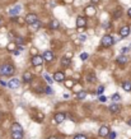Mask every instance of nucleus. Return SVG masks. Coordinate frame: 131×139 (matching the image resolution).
<instances>
[{
  "label": "nucleus",
  "mask_w": 131,
  "mask_h": 139,
  "mask_svg": "<svg viewBox=\"0 0 131 139\" xmlns=\"http://www.w3.org/2000/svg\"><path fill=\"white\" fill-rule=\"evenodd\" d=\"M121 52H122V54L129 52V47H122V49H121Z\"/></svg>",
  "instance_id": "35"
},
{
  "label": "nucleus",
  "mask_w": 131,
  "mask_h": 139,
  "mask_svg": "<svg viewBox=\"0 0 131 139\" xmlns=\"http://www.w3.org/2000/svg\"><path fill=\"white\" fill-rule=\"evenodd\" d=\"M127 124H129V125H130V126H131V119H130V120H129V121H127Z\"/></svg>",
  "instance_id": "42"
},
{
  "label": "nucleus",
  "mask_w": 131,
  "mask_h": 139,
  "mask_svg": "<svg viewBox=\"0 0 131 139\" xmlns=\"http://www.w3.org/2000/svg\"><path fill=\"white\" fill-rule=\"evenodd\" d=\"M116 42H117V40L113 38L111 35H106V36H103V38H102V45L104 47H110V46H112Z\"/></svg>",
  "instance_id": "2"
},
{
  "label": "nucleus",
  "mask_w": 131,
  "mask_h": 139,
  "mask_svg": "<svg viewBox=\"0 0 131 139\" xmlns=\"http://www.w3.org/2000/svg\"><path fill=\"white\" fill-rule=\"evenodd\" d=\"M121 14H122V10L121 9H117V10H116V13H113V18H115V19H117V18L121 17Z\"/></svg>",
  "instance_id": "23"
},
{
  "label": "nucleus",
  "mask_w": 131,
  "mask_h": 139,
  "mask_svg": "<svg viewBox=\"0 0 131 139\" xmlns=\"http://www.w3.org/2000/svg\"><path fill=\"white\" fill-rule=\"evenodd\" d=\"M0 26H1V21H0Z\"/></svg>",
  "instance_id": "44"
},
{
  "label": "nucleus",
  "mask_w": 131,
  "mask_h": 139,
  "mask_svg": "<svg viewBox=\"0 0 131 139\" xmlns=\"http://www.w3.org/2000/svg\"><path fill=\"white\" fill-rule=\"evenodd\" d=\"M8 49H9V51H13L14 49H15V46H14L13 43H9V45H8Z\"/></svg>",
  "instance_id": "34"
},
{
  "label": "nucleus",
  "mask_w": 131,
  "mask_h": 139,
  "mask_svg": "<svg viewBox=\"0 0 131 139\" xmlns=\"http://www.w3.org/2000/svg\"><path fill=\"white\" fill-rule=\"evenodd\" d=\"M48 139H59V138H57V137H50Z\"/></svg>",
  "instance_id": "41"
},
{
  "label": "nucleus",
  "mask_w": 131,
  "mask_h": 139,
  "mask_svg": "<svg viewBox=\"0 0 131 139\" xmlns=\"http://www.w3.org/2000/svg\"><path fill=\"white\" fill-rule=\"evenodd\" d=\"M85 24H87V19L84 17H79L76 19V27L79 28V31H81V28L85 27Z\"/></svg>",
  "instance_id": "9"
},
{
  "label": "nucleus",
  "mask_w": 131,
  "mask_h": 139,
  "mask_svg": "<svg viewBox=\"0 0 131 139\" xmlns=\"http://www.w3.org/2000/svg\"><path fill=\"white\" fill-rule=\"evenodd\" d=\"M61 65H62V67H65V68H68L69 65H70V59H68V57H62Z\"/></svg>",
  "instance_id": "20"
},
{
  "label": "nucleus",
  "mask_w": 131,
  "mask_h": 139,
  "mask_svg": "<svg viewBox=\"0 0 131 139\" xmlns=\"http://www.w3.org/2000/svg\"><path fill=\"white\" fill-rule=\"evenodd\" d=\"M45 92H46L47 94H52V93H54V92H52V89L50 88V87H47V88L45 89Z\"/></svg>",
  "instance_id": "32"
},
{
  "label": "nucleus",
  "mask_w": 131,
  "mask_h": 139,
  "mask_svg": "<svg viewBox=\"0 0 131 139\" xmlns=\"http://www.w3.org/2000/svg\"><path fill=\"white\" fill-rule=\"evenodd\" d=\"M85 97H87V92H85V91H80V92L78 93V100H84Z\"/></svg>",
  "instance_id": "22"
},
{
  "label": "nucleus",
  "mask_w": 131,
  "mask_h": 139,
  "mask_svg": "<svg viewBox=\"0 0 131 139\" xmlns=\"http://www.w3.org/2000/svg\"><path fill=\"white\" fill-rule=\"evenodd\" d=\"M12 138L13 139H23V133H15V131H12Z\"/></svg>",
  "instance_id": "19"
},
{
  "label": "nucleus",
  "mask_w": 131,
  "mask_h": 139,
  "mask_svg": "<svg viewBox=\"0 0 131 139\" xmlns=\"http://www.w3.org/2000/svg\"><path fill=\"white\" fill-rule=\"evenodd\" d=\"M80 41H85V40H87V36H85V35H80Z\"/></svg>",
  "instance_id": "36"
},
{
  "label": "nucleus",
  "mask_w": 131,
  "mask_h": 139,
  "mask_svg": "<svg viewBox=\"0 0 131 139\" xmlns=\"http://www.w3.org/2000/svg\"><path fill=\"white\" fill-rule=\"evenodd\" d=\"M87 78H88V82H96V77L92 75V74H89Z\"/></svg>",
  "instance_id": "28"
},
{
  "label": "nucleus",
  "mask_w": 131,
  "mask_h": 139,
  "mask_svg": "<svg viewBox=\"0 0 131 139\" xmlns=\"http://www.w3.org/2000/svg\"><path fill=\"white\" fill-rule=\"evenodd\" d=\"M12 131H15V133H23V128L20 126V124L14 123L12 125Z\"/></svg>",
  "instance_id": "12"
},
{
  "label": "nucleus",
  "mask_w": 131,
  "mask_h": 139,
  "mask_svg": "<svg viewBox=\"0 0 131 139\" xmlns=\"http://www.w3.org/2000/svg\"><path fill=\"white\" fill-rule=\"evenodd\" d=\"M43 56H40V55H36V56L32 57V65L33 67H40L41 64L43 63Z\"/></svg>",
  "instance_id": "3"
},
{
  "label": "nucleus",
  "mask_w": 131,
  "mask_h": 139,
  "mask_svg": "<svg viewBox=\"0 0 131 139\" xmlns=\"http://www.w3.org/2000/svg\"><path fill=\"white\" fill-rule=\"evenodd\" d=\"M80 59H81V60H87V59H88V54H87V52L80 54Z\"/></svg>",
  "instance_id": "30"
},
{
  "label": "nucleus",
  "mask_w": 131,
  "mask_h": 139,
  "mask_svg": "<svg viewBox=\"0 0 131 139\" xmlns=\"http://www.w3.org/2000/svg\"><path fill=\"white\" fill-rule=\"evenodd\" d=\"M54 79L56 80V82H64V80H65V75H64L62 72L59 70L54 74Z\"/></svg>",
  "instance_id": "10"
},
{
  "label": "nucleus",
  "mask_w": 131,
  "mask_h": 139,
  "mask_svg": "<svg viewBox=\"0 0 131 139\" xmlns=\"http://www.w3.org/2000/svg\"><path fill=\"white\" fill-rule=\"evenodd\" d=\"M110 129H108V126H101L99 128V131H98V135L99 137H102V138H104V137H108L110 135Z\"/></svg>",
  "instance_id": "7"
},
{
  "label": "nucleus",
  "mask_w": 131,
  "mask_h": 139,
  "mask_svg": "<svg viewBox=\"0 0 131 139\" xmlns=\"http://www.w3.org/2000/svg\"><path fill=\"white\" fill-rule=\"evenodd\" d=\"M59 27H60V23H59V21H56V19L51 21V23H50V28H51V30H57Z\"/></svg>",
  "instance_id": "16"
},
{
  "label": "nucleus",
  "mask_w": 131,
  "mask_h": 139,
  "mask_svg": "<svg viewBox=\"0 0 131 139\" xmlns=\"http://www.w3.org/2000/svg\"><path fill=\"white\" fill-rule=\"evenodd\" d=\"M37 21H38V18H37V15L33 13H29L28 15L25 17V22H27L28 24H33V23H36Z\"/></svg>",
  "instance_id": "5"
},
{
  "label": "nucleus",
  "mask_w": 131,
  "mask_h": 139,
  "mask_svg": "<svg viewBox=\"0 0 131 139\" xmlns=\"http://www.w3.org/2000/svg\"><path fill=\"white\" fill-rule=\"evenodd\" d=\"M0 84H1L3 87H4V86H6V83H5V82H3V80H1V82H0Z\"/></svg>",
  "instance_id": "39"
},
{
  "label": "nucleus",
  "mask_w": 131,
  "mask_h": 139,
  "mask_svg": "<svg viewBox=\"0 0 131 139\" xmlns=\"http://www.w3.org/2000/svg\"><path fill=\"white\" fill-rule=\"evenodd\" d=\"M99 101H101V102H106V101H107V97H106V96H104V97H103V96L99 97Z\"/></svg>",
  "instance_id": "37"
},
{
  "label": "nucleus",
  "mask_w": 131,
  "mask_h": 139,
  "mask_svg": "<svg viewBox=\"0 0 131 139\" xmlns=\"http://www.w3.org/2000/svg\"><path fill=\"white\" fill-rule=\"evenodd\" d=\"M108 137H110V139H116V137H117V134H116L115 131H111Z\"/></svg>",
  "instance_id": "31"
},
{
  "label": "nucleus",
  "mask_w": 131,
  "mask_h": 139,
  "mask_svg": "<svg viewBox=\"0 0 131 139\" xmlns=\"http://www.w3.org/2000/svg\"><path fill=\"white\" fill-rule=\"evenodd\" d=\"M129 35H130V27L129 26H125V27H122L121 30H120V36H121V37H127Z\"/></svg>",
  "instance_id": "11"
},
{
  "label": "nucleus",
  "mask_w": 131,
  "mask_h": 139,
  "mask_svg": "<svg viewBox=\"0 0 131 139\" xmlns=\"http://www.w3.org/2000/svg\"><path fill=\"white\" fill-rule=\"evenodd\" d=\"M103 91H104V87H103V86H99L98 89H97V94H102Z\"/></svg>",
  "instance_id": "27"
},
{
  "label": "nucleus",
  "mask_w": 131,
  "mask_h": 139,
  "mask_svg": "<svg viewBox=\"0 0 131 139\" xmlns=\"http://www.w3.org/2000/svg\"><path fill=\"white\" fill-rule=\"evenodd\" d=\"M74 139H87V137H85V135H83V134H78V135H75V137H74Z\"/></svg>",
  "instance_id": "29"
},
{
  "label": "nucleus",
  "mask_w": 131,
  "mask_h": 139,
  "mask_svg": "<svg viewBox=\"0 0 131 139\" xmlns=\"http://www.w3.org/2000/svg\"><path fill=\"white\" fill-rule=\"evenodd\" d=\"M120 110H121V106L117 105V103H112L110 106V111L112 112V114H116V112H118Z\"/></svg>",
  "instance_id": "13"
},
{
  "label": "nucleus",
  "mask_w": 131,
  "mask_h": 139,
  "mask_svg": "<svg viewBox=\"0 0 131 139\" xmlns=\"http://www.w3.org/2000/svg\"><path fill=\"white\" fill-rule=\"evenodd\" d=\"M127 63V57L125 56V55H121V56L117 57V64L122 65V64H126Z\"/></svg>",
  "instance_id": "17"
},
{
  "label": "nucleus",
  "mask_w": 131,
  "mask_h": 139,
  "mask_svg": "<svg viewBox=\"0 0 131 139\" xmlns=\"http://www.w3.org/2000/svg\"><path fill=\"white\" fill-rule=\"evenodd\" d=\"M112 100H113L115 102H117V101L121 100V97H120V94H118V93H115L113 96H112Z\"/></svg>",
  "instance_id": "26"
},
{
  "label": "nucleus",
  "mask_w": 131,
  "mask_h": 139,
  "mask_svg": "<svg viewBox=\"0 0 131 139\" xmlns=\"http://www.w3.org/2000/svg\"><path fill=\"white\" fill-rule=\"evenodd\" d=\"M65 119H66V115L64 114V112H57V114L55 115V123L56 124H61L65 121Z\"/></svg>",
  "instance_id": "6"
},
{
  "label": "nucleus",
  "mask_w": 131,
  "mask_h": 139,
  "mask_svg": "<svg viewBox=\"0 0 131 139\" xmlns=\"http://www.w3.org/2000/svg\"><path fill=\"white\" fill-rule=\"evenodd\" d=\"M122 88L126 91V92H131V83L130 82H123L122 83Z\"/></svg>",
  "instance_id": "18"
},
{
  "label": "nucleus",
  "mask_w": 131,
  "mask_h": 139,
  "mask_svg": "<svg viewBox=\"0 0 131 139\" xmlns=\"http://www.w3.org/2000/svg\"><path fill=\"white\" fill-rule=\"evenodd\" d=\"M17 42H18V43H22V42H23V38L18 37V38H17Z\"/></svg>",
  "instance_id": "38"
},
{
  "label": "nucleus",
  "mask_w": 131,
  "mask_h": 139,
  "mask_svg": "<svg viewBox=\"0 0 131 139\" xmlns=\"http://www.w3.org/2000/svg\"><path fill=\"white\" fill-rule=\"evenodd\" d=\"M40 26H41V23H40V22H38V21H37V22H36V23H33V24H31V27H32V28H33V30H35V31H36V30H38V28H40Z\"/></svg>",
  "instance_id": "24"
},
{
  "label": "nucleus",
  "mask_w": 131,
  "mask_h": 139,
  "mask_svg": "<svg viewBox=\"0 0 131 139\" xmlns=\"http://www.w3.org/2000/svg\"><path fill=\"white\" fill-rule=\"evenodd\" d=\"M19 84H20V80L18 79V78H13V79H10L9 82H8V87H9V88H12V89L18 88Z\"/></svg>",
  "instance_id": "4"
},
{
  "label": "nucleus",
  "mask_w": 131,
  "mask_h": 139,
  "mask_svg": "<svg viewBox=\"0 0 131 139\" xmlns=\"http://www.w3.org/2000/svg\"><path fill=\"white\" fill-rule=\"evenodd\" d=\"M127 14H129V15H130V17H131V8H130V9H129V10H127Z\"/></svg>",
  "instance_id": "40"
},
{
  "label": "nucleus",
  "mask_w": 131,
  "mask_h": 139,
  "mask_svg": "<svg viewBox=\"0 0 131 139\" xmlns=\"http://www.w3.org/2000/svg\"><path fill=\"white\" fill-rule=\"evenodd\" d=\"M85 12H87V14H88V15H93V14L96 13V8H93V6H88Z\"/></svg>",
  "instance_id": "21"
},
{
  "label": "nucleus",
  "mask_w": 131,
  "mask_h": 139,
  "mask_svg": "<svg viewBox=\"0 0 131 139\" xmlns=\"http://www.w3.org/2000/svg\"><path fill=\"white\" fill-rule=\"evenodd\" d=\"M65 84H66V87H73L74 82H71V80H68V82H65Z\"/></svg>",
  "instance_id": "33"
},
{
  "label": "nucleus",
  "mask_w": 131,
  "mask_h": 139,
  "mask_svg": "<svg viewBox=\"0 0 131 139\" xmlns=\"http://www.w3.org/2000/svg\"><path fill=\"white\" fill-rule=\"evenodd\" d=\"M42 56H43V59L46 61H52V60H54V57H55V55H54V52H52L51 50H46L43 52Z\"/></svg>",
  "instance_id": "8"
},
{
  "label": "nucleus",
  "mask_w": 131,
  "mask_h": 139,
  "mask_svg": "<svg viewBox=\"0 0 131 139\" xmlns=\"http://www.w3.org/2000/svg\"><path fill=\"white\" fill-rule=\"evenodd\" d=\"M32 79H33L32 73H29V72H25V73H23V80H24V82H31Z\"/></svg>",
  "instance_id": "15"
},
{
  "label": "nucleus",
  "mask_w": 131,
  "mask_h": 139,
  "mask_svg": "<svg viewBox=\"0 0 131 139\" xmlns=\"http://www.w3.org/2000/svg\"><path fill=\"white\" fill-rule=\"evenodd\" d=\"M43 78L47 80V83H48V84H52V82H54V80H52V79L50 78V75H48V74H43Z\"/></svg>",
  "instance_id": "25"
},
{
  "label": "nucleus",
  "mask_w": 131,
  "mask_h": 139,
  "mask_svg": "<svg viewBox=\"0 0 131 139\" xmlns=\"http://www.w3.org/2000/svg\"><path fill=\"white\" fill-rule=\"evenodd\" d=\"M92 1H93V3H98L99 0H92Z\"/></svg>",
  "instance_id": "43"
},
{
  "label": "nucleus",
  "mask_w": 131,
  "mask_h": 139,
  "mask_svg": "<svg viewBox=\"0 0 131 139\" xmlns=\"http://www.w3.org/2000/svg\"><path fill=\"white\" fill-rule=\"evenodd\" d=\"M14 72H15V69H14L13 65L10 64H4L0 67V74L1 75H5V77H10L14 74Z\"/></svg>",
  "instance_id": "1"
},
{
  "label": "nucleus",
  "mask_w": 131,
  "mask_h": 139,
  "mask_svg": "<svg viewBox=\"0 0 131 139\" xmlns=\"http://www.w3.org/2000/svg\"><path fill=\"white\" fill-rule=\"evenodd\" d=\"M20 10H22V6H20V5H15L13 9L9 10V14H10V15H15V14H18Z\"/></svg>",
  "instance_id": "14"
}]
</instances>
